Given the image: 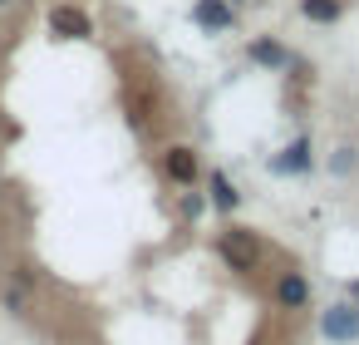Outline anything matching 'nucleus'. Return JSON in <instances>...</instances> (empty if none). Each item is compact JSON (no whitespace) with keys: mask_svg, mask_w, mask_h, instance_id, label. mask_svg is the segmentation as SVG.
<instances>
[{"mask_svg":"<svg viewBox=\"0 0 359 345\" xmlns=\"http://www.w3.org/2000/svg\"><path fill=\"white\" fill-rule=\"evenodd\" d=\"M246 55H251V65H261V70H290V50H285L280 40H271V35L251 40Z\"/></svg>","mask_w":359,"mask_h":345,"instance_id":"nucleus-7","label":"nucleus"},{"mask_svg":"<svg viewBox=\"0 0 359 345\" xmlns=\"http://www.w3.org/2000/svg\"><path fill=\"white\" fill-rule=\"evenodd\" d=\"M192 20H197L207 35H222V30L236 25V6H231V0H197V6H192Z\"/></svg>","mask_w":359,"mask_h":345,"instance_id":"nucleus-5","label":"nucleus"},{"mask_svg":"<svg viewBox=\"0 0 359 345\" xmlns=\"http://www.w3.org/2000/svg\"><path fill=\"white\" fill-rule=\"evenodd\" d=\"M163 173H168L177 188H192V183H197V173H202V163H197V153H192L187 143H172V148L163 153Z\"/></svg>","mask_w":359,"mask_h":345,"instance_id":"nucleus-4","label":"nucleus"},{"mask_svg":"<svg viewBox=\"0 0 359 345\" xmlns=\"http://www.w3.org/2000/svg\"><path fill=\"white\" fill-rule=\"evenodd\" d=\"M50 35H60V40H89L94 35V20L79 6H55L50 11Z\"/></svg>","mask_w":359,"mask_h":345,"instance_id":"nucleus-3","label":"nucleus"},{"mask_svg":"<svg viewBox=\"0 0 359 345\" xmlns=\"http://www.w3.org/2000/svg\"><path fill=\"white\" fill-rule=\"evenodd\" d=\"M320 330H325V340H339V345L359 340V306H349V301H334V306L320 315Z\"/></svg>","mask_w":359,"mask_h":345,"instance_id":"nucleus-2","label":"nucleus"},{"mask_svg":"<svg viewBox=\"0 0 359 345\" xmlns=\"http://www.w3.org/2000/svg\"><path fill=\"white\" fill-rule=\"evenodd\" d=\"M207 188H212V207H217V212H236V207H241V193H236V183H231L222 168H212Z\"/></svg>","mask_w":359,"mask_h":345,"instance_id":"nucleus-9","label":"nucleus"},{"mask_svg":"<svg viewBox=\"0 0 359 345\" xmlns=\"http://www.w3.org/2000/svg\"><path fill=\"white\" fill-rule=\"evenodd\" d=\"M300 15L310 25H334L344 15V0H300Z\"/></svg>","mask_w":359,"mask_h":345,"instance_id":"nucleus-10","label":"nucleus"},{"mask_svg":"<svg viewBox=\"0 0 359 345\" xmlns=\"http://www.w3.org/2000/svg\"><path fill=\"white\" fill-rule=\"evenodd\" d=\"M330 168H334V173H349V168H354V148H339V153H334V163H330Z\"/></svg>","mask_w":359,"mask_h":345,"instance_id":"nucleus-11","label":"nucleus"},{"mask_svg":"<svg viewBox=\"0 0 359 345\" xmlns=\"http://www.w3.org/2000/svg\"><path fill=\"white\" fill-rule=\"evenodd\" d=\"M276 306H285V311L310 306V281H305L300 271H280V276H276Z\"/></svg>","mask_w":359,"mask_h":345,"instance_id":"nucleus-6","label":"nucleus"},{"mask_svg":"<svg viewBox=\"0 0 359 345\" xmlns=\"http://www.w3.org/2000/svg\"><path fill=\"white\" fill-rule=\"evenodd\" d=\"M217 256H222L231 271H256L261 247H256V237H251L246 227H226V232L217 237Z\"/></svg>","mask_w":359,"mask_h":345,"instance_id":"nucleus-1","label":"nucleus"},{"mask_svg":"<svg viewBox=\"0 0 359 345\" xmlns=\"http://www.w3.org/2000/svg\"><path fill=\"white\" fill-rule=\"evenodd\" d=\"M6 6H11V0H0V11H6Z\"/></svg>","mask_w":359,"mask_h":345,"instance_id":"nucleus-12","label":"nucleus"},{"mask_svg":"<svg viewBox=\"0 0 359 345\" xmlns=\"http://www.w3.org/2000/svg\"><path fill=\"white\" fill-rule=\"evenodd\" d=\"M315 158H310V138H295L290 148H280L276 158H271V173L276 178H285V173H305Z\"/></svg>","mask_w":359,"mask_h":345,"instance_id":"nucleus-8","label":"nucleus"}]
</instances>
